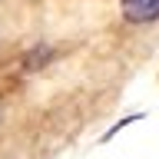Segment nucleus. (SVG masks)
<instances>
[{
	"label": "nucleus",
	"instance_id": "nucleus-1",
	"mask_svg": "<svg viewBox=\"0 0 159 159\" xmlns=\"http://www.w3.org/2000/svg\"><path fill=\"white\" fill-rule=\"evenodd\" d=\"M123 17L129 23H149L159 17V0H123Z\"/></svg>",
	"mask_w": 159,
	"mask_h": 159
}]
</instances>
